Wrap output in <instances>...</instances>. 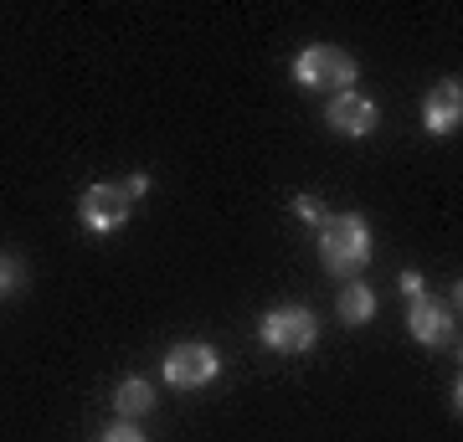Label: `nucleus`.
I'll return each mask as SVG.
<instances>
[{
    "mask_svg": "<svg viewBox=\"0 0 463 442\" xmlns=\"http://www.w3.org/2000/svg\"><path fill=\"white\" fill-rule=\"evenodd\" d=\"M319 237V262H325V273L330 278H361L365 262H371V221L361 212H345V216H330L325 227L315 231Z\"/></svg>",
    "mask_w": 463,
    "mask_h": 442,
    "instance_id": "f257e3e1",
    "label": "nucleus"
},
{
    "mask_svg": "<svg viewBox=\"0 0 463 442\" xmlns=\"http://www.w3.org/2000/svg\"><path fill=\"white\" fill-rule=\"evenodd\" d=\"M361 78V67L350 57L345 47H330V42H315V47H304L294 57V82L298 88H315V93H350Z\"/></svg>",
    "mask_w": 463,
    "mask_h": 442,
    "instance_id": "f03ea898",
    "label": "nucleus"
},
{
    "mask_svg": "<svg viewBox=\"0 0 463 442\" xmlns=\"http://www.w3.org/2000/svg\"><path fill=\"white\" fill-rule=\"evenodd\" d=\"M258 340L273 350V355H304V350H315L319 340V319L315 309H304V304H279V309H268L258 319Z\"/></svg>",
    "mask_w": 463,
    "mask_h": 442,
    "instance_id": "7ed1b4c3",
    "label": "nucleus"
},
{
    "mask_svg": "<svg viewBox=\"0 0 463 442\" xmlns=\"http://www.w3.org/2000/svg\"><path fill=\"white\" fill-rule=\"evenodd\" d=\"M407 329H412L417 344L448 350V344L458 340V283H453L448 298H428V294L407 298Z\"/></svg>",
    "mask_w": 463,
    "mask_h": 442,
    "instance_id": "20e7f679",
    "label": "nucleus"
},
{
    "mask_svg": "<svg viewBox=\"0 0 463 442\" xmlns=\"http://www.w3.org/2000/svg\"><path fill=\"white\" fill-rule=\"evenodd\" d=\"M160 371H165V386H175V391H196V386L216 381V371H222V355H216L212 344L185 340V344H175V350H165Z\"/></svg>",
    "mask_w": 463,
    "mask_h": 442,
    "instance_id": "39448f33",
    "label": "nucleus"
},
{
    "mask_svg": "<svg viewBox=\"0 0 463 442\" xmlns=\"http://www.w3.org/2000/svg\"><path fill=\"white\" fill-rule=\"evenodd\" d=\"M134 201L124 196V185L118 181H99L88 185L83 201H78V216H83V227L93 231V237H109V231H118L124 221H129Z\"/></svg>",
    "mask_w": 463,
    "mask_h": 442,
    "instance_id": "423d86ee",
    "label": "nucleus"
},
{
    "mask_svg": "<svg viewBox=\"0 0 463 442\" xmlns=\"http://www.w3.org/2000/svg\"><path fill=\"white\" fill-rule=\"evenodd\" d=\"M325 118H330L335 134H345V139H365V134L381 124V108L365 99V93L350 88V93H335V99H330V114H325Z\"/></svg>",
    "mask_w": 463,
    "mask_h": 442,
    "instance_id": "0eeeda50",
    "label": "nucleus"
},
{
    "mask_svg": "<svg viewBox=\"0 0 463 442\" xmlns=\"http://www.w3.org/2000/svg\"><path fill=\"white\" fill-rule=\"evenodd\" d=\"M422 124H428V134H453L463 124V88H458V78H443L428 93V103H422Z\"/></svg>",
    "mask_w": 463,
    "mask_h": 442,
    "instance_id": "6e6552de",
    "label": "nucleus"
},
{
    "mask_svg": "<svg viewBox=\"0 0 463 442\" xmlns=\"http://www.w3.org/2000/svg\"><path fill=\"white\" fill-rule=\"evenodd\" d=\"M114 411H118V422H134V417L155 411V381L124 376V381L114 386Z\"/></svg>",
    "mask_w": 463,
    "mask_h": 442,
    "instance_id": "1a4fd4ad",
    "label": "nucleus"
},
{
    "mask_svg": "<svg viewBox=\"0 0 463 442\" xmlns=\"http://www.w3.org/2000/svg\"><path fill=\"white\" fill-rule=\"evenodd\" d=\"M335 314H340V324H365V319H376V294H371V283L350 278L340 283V298H335Z\"/></svg>",
    "mask_w": 463,
    "mask_h": 442,
    "instance_id": "9d476101",
    "label": "nucleus"
},
{
    "mask_svg": "<svg viewBox=\"0 0 463 442\" xmlns=\"http://www.w3.org/2000/svg\"><path fill=\"white\" fill-rule=\"evenodd\" d=\"M294 212L304 216V221H309V227H315V231L325 227V221H330V212H325V206H319L315 196H294Z\"/></svg>",
    "mask_w": 463,
    "mask_h": 442,
    "instance_id": "9b49d317",
    "label": "nucleus"
},
{
    "mask_svg": "<svg viewBox=\"0 0 463 442\" xmlns=\"http://www.w3.org/2000/svg\"><path fill=\"white\" fill-rule=\"evenodd\" d=\"M99 442H145V432H139L134 422H114V427H103Z\"/></svg>",
    "mask_w": 463,
    "mask_h": 442,
    "instance_id": "f8f14e48",
    "label": "nucleus"
},
{
    "mask_svg": "<svg viewBox=\"0 0 463 442\" xmlns=\"http://www.w3.org/2000/svg\"><path fill=\"white\" fill-rule=\"evenodd\" d=\"M397 288H402L407 298H417V294H422V273H417V268H407V273L397 278Z\"/></svg>",
    "mask_w": 463,
    "mask_h": 442,
    "instance_id": "ddd939ff",
    "label": "nucleus"
},
{
    "mask_svg": "<svg viewBox=\"0 0 463 442\" xmlns=\"http://www.w3.org/2000/svg\"><path fill=\"white\" fill-rule=\"evenodd\" d=\"M145 191H149V175H129V181H124V196L129 201H139Z\"/></svg>",
    "mask_w": 463,
    "mask_h": 442,
    "instance_id": "4468645a",
    "label": "nucleus"
},
{
    "mask_svg": "<svg viewBox=\"0 0 463 442\" xmlns=\"http://www.w3.org/2000/svg\"><path fill=\"white\" fill-rule=\"evenodd\" d=\"M11 283H16V268H11V262L0 258V294H5V288H11Z\"/></svg>",
    "mask_w": 463,
    "mask_h": 442,
    "instance_id": "2eb2a0df",
    "label": "nucleus"
}]
</instances>
